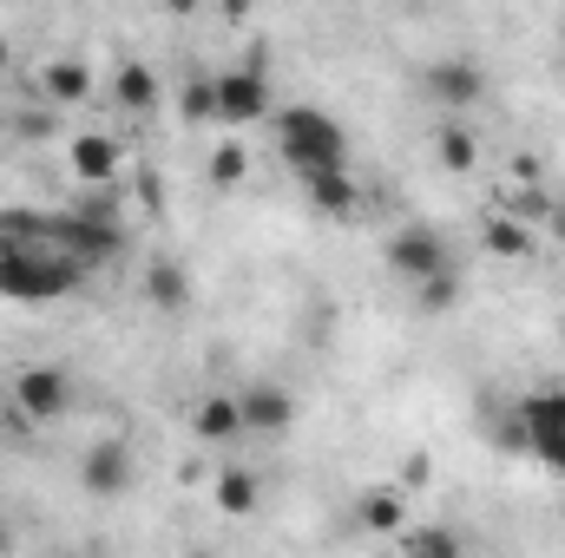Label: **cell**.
Returning a JSON list of instances; mask_svg holds the SVG:
<instances>
[{
  "mask_svg": "<svg viewBox=\"0 0 565 558\" xmlns=\"http://www.w3.org/2000/svg\"><path fill=\"white\" fill-rule=\"evenodd\" d=\"M66 558H86V552H66Z\"/></svg>",
  "mask_w": 565,
  "mask_h": 558,
  "instance_id": "31",
  "label": "cell"
},
{
  "mask_svg": "<svg viewBox=\"0 0 565 558\" xmlns=\"http://www.w3.org/2000/svg\"><path fill=\"white\" fill-rule=\"evenodd\" d=\"M402 539H408V558H467L454 526H408Z\"/></svg>",
  "mask_w": 565,
  "mask_h": 558,
  "instance_id": "20",
  "label": "cell"
},
{
  "mask_svg": "<svg viewBox=\"0 0 565 558\" xmlns=\"http://www.w3.org/2000/svg\"><path fill=\"white\" fill-rule=\"evenodd\" d=\"M7 60H13V46H7V33H0V73H7Z\"/></svg>",
  "mask_w": 565,
  "mask_h": 558,
  "instance_id": "29",
  "label": "cell"
},
{
  "mask_svg": "<svg viewBox=\"0 0 565 558\" xmlns=\"http://www.w3.org/2000/svg\"><path fill=\"white\" fill-rule=\"evenodd\" d=\"M184 119H198V126L217 119V86H211V79H191V86H184Z\"/></svg>",
  "mask_w": 565,
  "mask_h": 558,
  "instance_id": "23",
  "label": "cell"
},
{
  "mask_svg": "<svg viewBox=\"0 0 565 558\" xmlns=\"http://www.w3.org/2000/svg\"><path fill=\"white\" fill-rule=\"evenodd\" d=\"M434 151H440V164H447L454 178H467V171L480 164V139H473L467 126H454V119H447V126L434 132Z\"/></svg>",
  "mask_w": 565,
  "mask_h": 558,
  "instance_id": "19",
  "label": "cell"
},
{
  "mask_svg": "<svg viewBox=\"0 0 565 558\" xmlns=\"http://www.w3.org/2000/svg\"><path fill=\"white\" fill-rule=\"evenodd\" d=\"M13 408L20 420H60L73 408V375L60 368V362H26V368H13Z\"/></svg>",
  "mask_w": 565,
  "mask_h": 558,
  "instance_id": "4",
  "label": "cell"
},
{
  "mask_svg": "<svg viewBox=\"0 0 565 558\" xmlns=\"http://www.w3.org/2000/svg\"><path fill=\"white\" fill-rule=\"evenodd\" d=\"M211 500H217V513L250 519V513H257V500H264V486H257V473H250V466H224V473H217V486H211Z\"/></svg>",
  "mask_w": 565,
  "mask_h": 558,
  "instance_id": "17",
  "label": "cell"
},
{
  "mask_svg": "<svg viewBox=\"0 0 565 558\" xmlns=\"http://www.w3.org/2000/svg\"><path fill=\"white\" fill-rule=\"evenodd\" d=\"M217 126H257V119H270V106H277V93H270V73L250 60V66H224L217 79Z\"/></svg>",
  "mask_w": 565,
  "mask_h": 558,
  "instance_id": "3",
  "label": "cell"
},
{
  "mask_svg": "<svg viewBox=\"0 0 565 558\" xmlns=\"http://www.w3.org/2000/svg\"><path fill=\"white\" fill-rule=\"evenodd\" d=\"M546 237L565 250V197H553V217H546Z\"/></svg>",
  "mask_w": 565,
  "mask_h": 558,
  "instance_id": "26",
  "label": "cell"
},
{
  "mask_svg": "<svg viewBox=\"0 0 565 558\" xmlns=\"http://www.w3.org/2000/svg\"><path fill=\"white\" fill-rule=\"evenodd\" d=\"M86 282V270L73 264L60 217L40 211H0V296L7 302H60Z\"/></svg>",
  "mask_w": 565,
  "mask_h": 558,
  "instance_id": "1",
  "label": "cell"
},
{
  "mask_svg": "<svg viewBox=\"0 0 565 558\" xmlns=\"http://www.w3.org/2000/svg\"><path fill=\"white\" fill-rule=\"evenodd\" d=\"M277 151L296 178L349 171V132H342L322 106H282L277 112Z\"/></svg>",
  "mask_w": 565,
  "mask_h": 558,
  "instance_id": "2",
  "label": "cell"
},
{
  "mask_svg": "<svg viewBox=\"0 0 565 558\" xmlns=\"http://www.w3.org/2000/svg\"><path fill=\"white\" fill-rule=\"evenodd\" d=\"M0 558H7V526H0Z\"/></svg>",
  "mask_w": 565,
  "mask_h": 558,
  "instance_id": "30",
  "label": "cell"
},
{
  "mask_svg": "<svg viewBox=\"0 0 565 558\" xmlns=\"http://www.w3.org/2000/svg\"><path fill=\"white\" fill-rule=\"evenodd\" d=\"M237 415H244V433H289L296 395L277 388V382H250V388L237 395Z\"/></svg>",
  "mask_w": 565,
  "mask_h": 558,
  "instance_id": "9",
  "label": "cell"
},
{
  "mask_svg": "<svg viewBox=\"0 0 565 558\" xmlns=\"http://www.w3.org/2000/svg\"><path fill=\"white\" fill-rule=\"evenodd\" d=\"M40 93H46V106H86V99H93L86 60H53V66L40 73Z\"/></svg>",
  "mask_w": 565,
  "mask_h": 558,
  "instance_id": "16",
  "label": "cell"
},
{
  "mask_svg": "<svg viewBox=\"0 0 565 558\" xmlns=\"http://www.w3.org/2000/svg\"><path fill=\"white\" fill-rule=\"evenodd\" d=\"M244 178H250V151H244V144H217V151H211V184L231 191V184H244Z\"/></svg>",
  "mask_w": 565,
  "mask_h": 558,
  "instance_id": "21",
  "label": "cell"
},
{
  "mask_svg": "<svg viewBox=\"0 0 565 558\" xmlns=\"http://www.w3.org/2000/svg\"><path fill=\"white\" fill-rule=\"evenodd\" d=\"M480 244L500 257V264H526L533 250H540V230H526V224H513L507 211H487V224H480Z\"/></svg>",
  "mask_w": 565,
  "mask_h": 558,
  "instance_id": "14",
  "label": "cell"
},
{
  "mask_svg": "<svg viewBox=\"0 0 565 558\" xmlns=\"http://www.w3.org/2000/svg\"><path fill=\"white\" fill-rule=\"evenodd\" d=\"M513 178L533 191V184H540V158H533V151H513Z\"/></svg>",
  "mask_w": 565,
  "mask_h": 558,
  "instance_id": "24",
  "label": "cell"
},
{
  "mask_svg": "<svg viewBox=\"0 0 565 558\" xmlns=\"http://www.w3.org/2000/svg\"><path fill=\"white\" fill-rule=\"evenodd\" d=\"M355 526L375 533V539H402L408 533V493L402 486H369L355 500Z\"/></svg>",
  "mask_w": 565,
  "mask_h": 558,
  "instance_id": "10",
  "label": "cell"
},
{
  "mask_svg": "<svg viewBox=\"0 0 565 558\" xmlns=\"http://www.w3.org/2000/svg\"><path fill=\"white\" fill-rule=\"evenodd\" d=\"M20 132H26V139H46V132H53V119H46V112H33V119H20Z\"/></svg>",
  "mask_w": 565,
  "mask_h": 558,
  "instance_id": "27",
  "label": "cell"
},
{
  "mask_svg": "<svg viewBox=\"0 0 565 558\" xmlns=\"http://www.w3.org/2000/svg\"><path fill=\"white\" fill-rule=\"evenodd\" d=\"M415 302H422L427 315H440V309H454V302H460V270H440V277L415 282Z\"/></svg>",
  "mask_w": 565,
  "mask_h": 558,
  "instance_id": "22",
  "label": "cell"
},
{
  "mask_svg": "<svg viewBox=\"0 0 565 558\" xmlns=\"http://www.w3.org/2000/svg\"><path fill=\"white\" fill-rule=\"evenodd\" d=\"M66 158H73V178L86 191H99V184H119V158L126 151H119V139H106V132H79Z\"/></svg>",
  "mask_w": 565,
  "mask_h": 558,
  "instance_id": "11",
  "label": "cell"
},
{
  "mask_svg": "<svg viewBox=\"0 0 565 558\" xmlns=\"http://www.w3.org/2000/svg\"><path fill=\"white\" fill-rule=\"evenodd\" d=\"M132 473H139V460H132L126 440H99V447H86V460H79V486H86L93 500H119V493L132 486Z\"/></svg>",
  "mask_w": 565,
  "mask_h": 558,
  "instance_id": "7",
  "label": "cell"
},
{
  "mask_svg": "<svg viewBox=\"0 0 565 558\" xmlns=\"http://www.w3.org/2000/svg\"><path fill=\"white\" fill-rule=\"evenodd\" d=\"M139 197H145V211H158V197H164V191H158V178H151V171H145V178H139Z\"/></svg>",
  "mask_w": 565,
  "mask_h": 558,
  "instance_id": "28",
  "label": "cell"
},
{
  "mask_svg": "<svg viewBox=\"0 0 565 558\" xmlns=\"http://www.w3.org/2000/svg\"><path fill=\"white\" fill-rule=\"evenodd\" d=\"M302 191H309V204H316L322 217H355V211H362V184H355L349 171H322V178H302Z\"/></svg>",
  "mask_w": 565,
  "mask_h": 558,
  "instance_id": "15",
  "label": "cell"
},
{
  "mask_svg": "<svg viewBox=\"0 0 565 558\" xmlns=\"http://www.w3.org/2000/svg\"><path fill=\"white\" fill-rule=\"evenodd\" d=\"M113 99H119L126 112H158V73H151L145 60H119V73H113Z\"/></svg>",
  "mask_w": 565,
  "mask_h": 558,
  "instance_id": "18",
  "label": "cell"
},
{
  "mask_svg": "<svg viewBox=\"0 0 565 558\" xmlns=\"http://www.w3.org/2000/svg\"><path fill=\"white\" fill-rule=\"evenodd\" d=\"M191 433H198L204 447H231V440L244 433V415H237V395H204V401L191 408Z\"/></svg>",
  "mask_w": 565,
  "mask_h": 558,
  "instance_id": "13",
  "label": "cell"
},
{
  "mask_svg": "<svg viewBox=\"0 0 565 558\" xmlns=\"http://www.w3.org/2000/svg\"><path fill=\"white\" fill-rule=\"evenodd\" d=\"M427 93L440 99V106H480V93H487V73L467 60V53H440L434 66H427Z\"/></svg>",
  "mask_w": 565,
  "mask_h": 558,
  "instance_id": "8",
  "label": "cell"
},
{
  "mask_svg": "<svg viewBox=\"0 0 565 558\" xmlns=\"http://www.w3.org/2000/svg\"><path fill=\"white\" fill-rule=\"evenodd\" d=\"M408 486H427V453H408V466H402V493Z\"/></svg>",
  "mask_w": 565,
  "mask_h": 558,
  "instance_id": "25",
  "label": "cell"
},
{
  "mask_svg": "<svg viewBox=\"0 0 565 558\" xmlns=\"http://www.w3.org/2000/svg\"><path fill=\"white\" fill-rule=\"evenodd\" d=\"M388 270L395 277H408V282H427V277H440V270H454V257H447V237L434 230V224H402L395 237H388Z\"/></svg>",
  "mask_w": 565,
  "mask_h": 558,
  "instance_id": "6",
  "label": "cell"
},
{
  "mask_svg": "<svg viewBox=\"0 0 565 558\" xmlns=\"http://www.w3.org/2000/svg\"><path fill=\"white\" fill-rule=\"evenodd\" d=\"M145 302L164 309V315H178V309L191 302V270H184L178 257H151V264H145Z\"/></svg>",
  "mask_w": 565,
  "mask_h": 558,
  "instance_id": "12",
  "label": "cell"
},
{
  "mask_svg": "<svg viewBox=\"0 0 565 558\" xmlns=\"http://www.w3.org/2000/svg\"><path fill=\"white\" fill-rule=\"evenodd\" d=\"M513 415H520V427H526V453L546 460L553 473H565V388H540V395H526Z\"/></svg>",
  "mask_w": 565,
  "mask_h": 558,
  "instance_id": "5",
  "label": "cell"
}]
</instances>
